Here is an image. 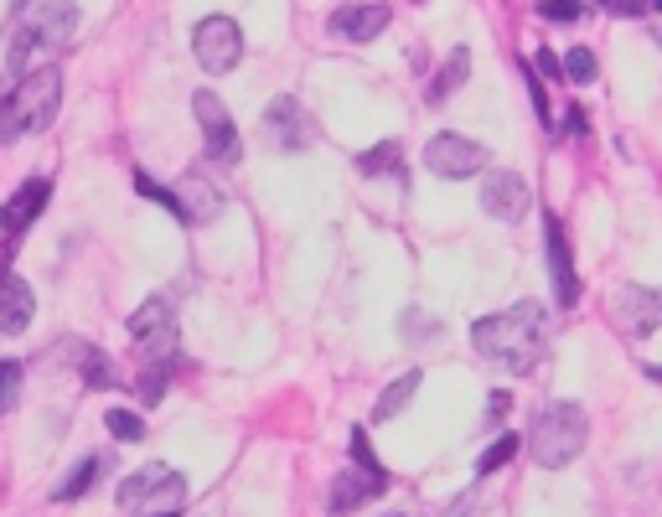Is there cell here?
Segmentation results:
<instances>
[{"mask_svg": "<svg viewBox=\"0 0 662 517\" xmlns=\"http://www.w3.org/2000/svg\"><path fill=\"white\" fill-rule=\"evenodd\" d=\"M471 78V52L466 47H456V52H450L445 57V68L435 73V83H430V104H445L450 94H456V88Z\"/></svg>", "mask_w": 662, "mask_h": 517, "instance_id": "21", "label": "cell"}, {"mask_svg": "<svg viewBox=\"0 0 662 517\" xmlns=\"http://www.w3.org/2000/svg\"><path fill=\"white\" fill-rule=\"evenodd\" d=\"M73 32H78V6L73 0H42L21 16V26L11 32V47H6V68L16 78H32V73H47L57 57L73 47Z\"/></svg>", "mask_w": 662, "mask_h": 517, "instance_id": "2", "label": "cell"}, {"mask_svg": "<svg viewBox=\"0 0 662 517\" xmlns=\"http://www.w3.org/2000/svg\"><path fill=\"white\" fill-rule=\"evenodd\" d=\"M166 383H171V362H145V368H140V378H135L140 404H161Z\"/></svg>", "mask_w": 662, "mask_h": 517, "instance_id": "24", "label": "cell"}, {"mask_svg": "<svg viewBox=\"0 0 662 517\" xmlns=\"http://www.w3.org/2000/svg\"><path fill=\"white\" fill-rule=\"evenodd\" d=\"M533 68H538V73H544L549 83H564V73H559V57H554L549 47H538V57H533ZM538 73H533V78H538Z\"/></svg>", "mask_w": 662, "mask_h": 517, "instance_id": "34", "label": "cell"}, {"mask_svg": "<svg viewBox=\"0 0 662 517\" xmlns=\"http://www.w3.org/2000/svg\"><path fill=\"white\" fill-rule=\"evenodd\" d=\"M21 399V362H0V414H11Z\"/></svg>", "mask_w": 662, "mask_h": 517, "instance_id": "29", "label": "cell"}, {"mask_svg": "<svg viewBox=\"0 0 662 517\" xmlns=\"http://www.w3.org/2000/svg\"><path fill=\"white\" fill-rule=\"evenodd\" d=\"M192 52L207 68V78H223L244 63V32H238L233 16H202L197 32H192Z\"/></svg>", "mask_w": 662, "mask_h": 517, "instance_id": "6", "label": "cell"}, {"mask_svg": "<svg viewBox=\"0 0 662 517\" xmlns=\"http://www.w3.org/2000/svg\"><path fill=\"white\" fill-rule=\"evenodd\" d=\"M538 16H544V21H580L585 6H538Z\"/></svg>", "mask_w": 662, "mask_h": 517, "instance_id": "36", "label": "cell"}, {"mask_svg": "<svg viewBox=\"0 0 662 517\" xmlns=\"http://www.w3.org/2000/svg\"><path fill=\"white\" fill-rule=\"evenodd\" d=\"M352 471H368V476L383 471V466H378V455H373V445H368V430H363V424L352 430Z\"/></svg>", "mask_w": 662, "mask_h": 517, "instance_id": "30", "label": "cell"}, {"mask_svg": "<svg viewBox=\"0 0 662 517\" xmlns=\"http://www.w3.org/2000/svg\"><path fill=\"white\" fill-rule=\"evenodd\" d=\"M388 21H394V11L388 6H337L326 16V32L337 37V42H352V47H363L373 37L388 32Z\"/></svg>", "mask_w": 662, "mask_h": 517, "instance_id": "13", "label": "cell"}, {"mask_svg": "<svg viewBox=\"0 0 662 517\" xmlns=\"http://www.w3.org/2000/svg\"><path fill=\"white\" fill-rule=\"evenodd\" d=\"M388 517H409V512H388Z\"/></svg>", "mask_w": 662, "mask_h": 517, "instance_id": "37", "label": "cell"}, {"mask_svg": "<svg viewBox=\"0 0 662 517\" xmlns=\"http://www.w3.org/2000/svg\"><path fill=\"white\" fill-rule=\"evenodd\" d=\"M425 166L440 176V181H466V176H481L492 166V156H487V145H476V140H466V135H456V130H440V135H430V145H425Z\"/></svg>", "mask_w": 662, "mask_h": 517, "instance_id": "9", "label": "cell"}, {"mask_svg": "<svg viewBox=\"0 0 662 517\" xmlns=\"http://www.w3.org/2000/svg\"><path fill=\"white\" fill-rule=\"evenodd\" d=\"M419 383H425V373H399L394 383H388L383 393H378V404H373V424H388V419H399L404 414V404L414 399V393H419Z\"/></svg>", "mask_w": 662, "mask_h": 517, "instance_id": "19", "label": "cell"}, {"mask_svg": "<svg viewBox=\"0 0 662 517\" xmlns=\"http://www.w3.org/2000/svg\"><path fill=\"white\" fill-rule=\"evenodd\" d=\"M471 347L487 362H497V368L528 378L549 352V311L538 306V300H518V306L502 311V316H481L471 326Z\"/></svg>", "mask_w": 662, "mask_h": 517, "instance_id": "1", "label": "cell"}, {"mask_svg": "<svg viewBox=\"0 0 662 517\" xmlns=\"http://www.w3.org/2000/svg\"><path fill=\"white\" fill-rule=\"evenodd\" d=\"M559 73H564V83H595V52L575 42L559 57Z\"/></svg>", "mask_w": 662, "mask_h": 517, "instance_id": "25", "label": "cell"}, {"mask_svg": "<svg viewBox=\"0 0 662 517\" xmlns=\"http://www.w3.org/2000/svg\"><path fill=\"white\" fill-rule=\"evenodd\" d=\"M192 114H197V125H202L207 161H213V166H238V156H244V140H238L233 119H228V109H223V99L213 94V88H197Z\"/></svg>", "mask_w": 662, "mask_h": 517, "instance_id": "8", "label": "cell"}, {"mask_svg": "<svg viewBox=\"0 0 662 517\" xmlns=\"http://www.w3.org/2000/svg\"><path fill=\"white\" fill-rule=\"evenodd\" d=\"M37 316V290L16 269H0V337H21Z\"/></svg>", "mask_w": 662, "mask_h": 517, "instance_id": "14", "label": "cell"}, {"mask_svg": "<svg viewBox=\"0 0 662 517\" xmlns=\"http://www.w3.org/2000/svg\"><path fill=\"white\" fill-rule=\"evenodd\" d=\"M399 337H404V342H430V337H435V321L419 311V306H409V311L399 316Z\"/></svg>", "mask_w": 662, "mask_h": 517, "instance_id": "28", "label": "cell"}, {"mask_svg": "<svg viewBox=\"0 0 662 517\" xmlns=\"http://www.w3.org/2000/svg\"><path fill=\"white\" fill-rule=\"evenodd\" d=\"M114 502L119 512H145V517H156V512H182L187 507V476L182 471H171V466H140L130 471L125 481L114 486Z\"/></svg>", "mask_w": 662, "mask_h": 517, "instance_id": "5", "label": "cell"}, {"mask_svg": "<svg viewBox=\"0 0 662 517\" xmlns=\"http://www.w3.org/2000/svg\"><path fill=\"white\" fill-rule=\"evenodd\" d=\"M156 517H176V512H156Z\"/></svg>", "mask_w": 662, "mask_h": 517, "instance_id": "38", "label": "cell"}, {"mask_svg": "<svg viewBox=\"0 0 662 517\" xmlns=\"http://www.w3.org/2000/svg\"><path fill=\"white\" fill-rule=\"evenodd\" d=\"M518 445H523L518 435H497V440H492L487 450L476 455V476H492L497 466H507V461H513V455H518Z\"/></svg>", "mask_w": 662, "mask_h": 517, "instance_id": "26", "label": "cell"}, {"mask_svg": "<svg viewBox=\"0 0 662 517\" xmlns=\"http://www.w3.org/2000/svg\"><path fill=\"white\" fill-rule=\"evenodd\" d=\"M264 135H269V145H275V150H306V145L321 140V130H316V119L306 114V104L290 99V94L269 99V109H264Z\"/></svg>", "mask_w": 662, "mask_h": 517, "instance_id": "11", "label": "cell"}, {"mask_svg": "<svg viewBox=\"0 0 662 517\" xmlns=\"http://www.w3.org/2000/svg\"><path fill=\"white\" fill-rule=\"evenodd\" d=\"M135 192H140V197H150V202H161V207L171 212V218H182V207H176V197H171V187H161V181H150L145 171L135 176Z\"/></svg>", "mask_w": 662, "mask_h": 517, "instance_id": "31", "label": "cell"}, {"mask_svg": "<svg viewBox=\"0 0 662 517\" xmlns=\"http://www.w3.org/2000/svg\"><path fill=\"white\" fill-rule=\"evenodd\" d=\"M528 99H533V109H538V125L549 130V94H544V83L533 78V68H528Z\"/></svg>", "mask_w": 662, "mask_h": 517, "instance_id": "32", "label": "cell"}, {"mask_svg": "<svg viewBox=\"0 0 662 517\" xmlns=\"http://www.w3.org/2000/svg\"><path fill=\"white\" fill-rule=\"evenodd\" d=\"M378 492H388V471H378V476H368V471H342V476H331V486H326V512L331 517H347V512H357L368 497H378Z\"/></svg>", "mask_w": 662, "mask_h": 517, "instance_id": "15", "label": "cell"}, {"mask_svg": "<svg viewBox=\"0 0 662 517\" xmlns=\"http://www.w3.org/2000/svg\"><path fill=\"white\" fill-rule=\"evenodd\" d=\"M507 409H513V393H507V388H492V393H487V419H492V424H502V419H507Z\"/></svg>", "mask_w": 662, "mask_h": 517, "instance_id": "33", "label": "cell"}, {"mask_svg": "<svg viewBox=\"0 0 662 517\" xmlns=\"http://www.w3.org/2000/svg\"><path fill=\"white\" fill-rule=\"evenodd\" d=\"M611 316H616V326L631 342H647L657 331V321H662V295L647 290V285H621L611 295Z\"/></svg>", "mask_w": 662, "mask_h": 517, "instance_id": "12", "label": "cell"}, {"mask_svg": "<svg viewBox=\"0 0 662 517\" xmlns=\"http://www.w3.org/2000/svg\"><path fill=\"white\" fill-rule=\"evenodd\" d=\"M564 130L575 135V140H585V135H590V114H585L580 104H569V114H564Z\"/></svg>", "mask_w": 662, "mask_h": 517, "instance_id": "35", "label": "cell"}, {"mask_svg": "<svg viewBox=\"0 0 662 517\" xmlns=\"http://www.w3.org/2000/svg\"><path fill=\"white\" fill-rule=\"evenodd\" d=\"M47 197H52V181L47 176H32V181H21V187L6 197V207H0V228H6L11 238L16 233H26L37 218H42V207H47Z\"/></svg>", "mask_w": 662, "mask_h": 517, "instance_id": "17", "label": "cell"}, {"mask_svg": "<svg viewBox=\"0 0 662 517\" xmlns=\"http://www.w3.org/2000/svg\"><path fill=\"white\" fill-rule=\"evenodd\" d=\"M99 471H104V455H83V461L63 476V481H57V492H52V502H78L83 492H88V486H94L99 481Z\"/></svg>", "mask_w": 662, "mask_h": 517, "instance_id": "22", "label": "cell"}, {"mask_svg": "<svg viewBox=\"0 0 662 517\" xmlns=\"http://www.w3.org/2000/svg\"><path fill=\"white\" fill-rule=\"evenodd\" d=\"M585 440H590V419H585L580 404L559 399V404H549V409H538V414H533L528 450H533V461H538V466H549V471L569 466V461H575V455L585 450Z\"/></svg>", "mask_w": 662, "mask_h": 517, "instance_id": "4", "label": "cell"}, {"mask_svg": "<svg viewBox=\"0 0 662 517\" xmlns=\"http://www.w3.org/2000/svg\"><path fill=\"white\" fill-rule=\"evenodd\" d=\"M73 352H78V378H83V388H119V383H125V378L114 373V362L94 342H78Z\"/></svg>", "mask_w": 662, "mask_h": 517, "instance_id": "20", "label": "cell"}, {"mask_svg": "<svg viewBox=\"0 0 662 517\" xmlns=\"http://www.w3.org/2000/svg\"><path fill=\"white\" fill-rule=\"evenodd\" d=\"M130 342L145 362H171V352H176V306L166 295H150L130 316Z\"/></svg>", "mask_w": 662, "mask_h": 517, "instance_id": "7", "label": "cell"}, {"mask_svg": "<svg viewBox=\"0 0 662 517\" xmlns=\"http://www.w3.org/2000/svg\"><path fill=\"white\" fill-rule=\"evenodd\" d=\"M104 430H109L114 440H125V445H140V440H145V419L130 414V409H109V414H104Z\"/></svg>", "mask_w": 662, "mask_h": 517, "instance_id": "27", "label": "cell"}, {"mask_svg": "<svg viewBox=\"0 0 662 517\" xmlns=\"http://www.w3.org/2000/svg\"><path fill=\"white\" fill-rule=\"evenodd\" d=\"M404 145L399 140H383V145H373V150H363L357 156V171L363 176H404Z\"/></svg>", "mask_w": 662, "mask_h": 517, "instance_id": "23", "label": "cell"}, {"mask_svg": "<svg viewBox=\"0 0 662 517\" xmlns=\"http://www.w3.org/2000/svg\"><path fill=\"white\" fill-rule=\"evenodd\" d=\"M549 228V275H554V295L564 311L580 306V275H575V254H569V238H564V223L559 218H544Z\"/></svg>", "mask_w": 662, "mask_h": 517, "instance_id": "16", "label": "cell"}, {"mask_svg": "<svg viewBox=\"0 0 662 517\" xmlns=\"http://www.w3.org/2000/svg\"><path fill=\"white\" fill-rule=\"evenodd\" d=\"M481 207H487L492 218H502V223H523L528 207H533V187L518 171L487 166V171H481Z\"/></svg>", "mask_w": 662, "mask_h": 517, "instance_id": "10", "label": "cell"}, {"mask_svg": "<svg viewBox=\"0 0 662 517\" xmlns=\"http://www.w3.org/2000/svg\"><path fill=\"white\" fill-rule=\"evenodd\" d=\"M57 109H63V73L47 68L21 78L11 94H0V145H11L21 135H42L57 119Z\"/></svg>", "mask_w": 662, "mask_h": 517, "instance_id": "3", "label": "cell"}, {"mask_svg": "<svg viewBox=\"0 0 662 517\" xmlns=\"http://www.w3.org/2000/svg\"><path fill=\"white\" fill-rule=\"evenodd\" d=\"M171 197H176V207H182V223H207V218H218V207H223V192L202 171H187L171 187Z\"/></svg>", "mask_w": 662, "mask_h": 517, "instance_id": "18", "label": "cell"}]
</instances>
